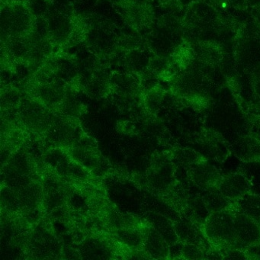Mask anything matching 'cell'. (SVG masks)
<instances>
[{"label":"cell","mask_w":260,"mask_h":260,"mask_svg":"<svg viewBox=\"0 0 260 260\" xmlns=\"http://www.w3.org/2000/svg\"><path fill=\"white\" fill-rule=\"evenodd\" d=\"M72 150V157L82 165L90 166L93 170L100 167L101 161L97 150L92 147H75Z\"/></svg>","instance_id":"9c48e42d"},{"label":"cell","mask_w":260,"mask_h":260,"mask_svg":"<svg viewBox=\"0 0 260 260\" xmlns=\"http://www.w3.org/2000/svg\"><path fill=\"white\" fill-rule=\"evenodd\" d=\"M162 98V91L159 87H153L147 92L145 98V104L147 108L153 111L156 109L160 103Z\"/></svg>","instance_id":"7c38bea8"},{"label":"cell","mask_w":260,"mask_h":260,"mask_svg":"<svg viewBox=\"0 0 260 260\" xmlns=\"http://www.w3.org/2000/svg\"><path fill=\"white\" fill-rule=\"evenodd\" d=\"M192 47L198 60L216 68L219 67L226 55L223 45L217 40L205 39L199 41L192 45Z\"/></svg>","instance_id":"8992f818"},{"label":"cell","mask_w":260,"mask_h":260,"mask_svg":"<svg viewBox=\"0 0 260 260\" xmlns=\"http://www.w3.org/2000/svg\"><path fill=\"white\" fill-rule=\"evenodd\" d=\"M172 62L181 71L186 70L196 59V51L192 45L187 42L179 44L171 55Z\"/></svg>","instance_id":"ba28073f"},{"label":"cell","mask_w":260,"mask_h":260,"mask_svg":"<svg viewBox=\"0 0 260 260\" xmlns=\"http://www.w3.org/2000/svg\"><path fill=\"white\" fill-rule=\"evenodd\" d=\"M21 122L25 129L33 133H46L52 124L55 114L42 103L27 96L19 107Z\"/></svg>","instance_id":"7a4b0ae2"},{"label":"cell","mask_w":260,"mask_h":260,"mask_svg":"<svg viewBox=\"0 0 260 260\" xmlns=\"http://www.w3.org/2000/svg\"><path fill=\"white\" fill-rule=\"evenodd\" d=\"M158 2L170 13H178L182 8V0H158Z\"/></svg>","instance_id":"4fadbf2b"},{"label":"cell","mask_w":260,"mask_h":260,"mask_svg":"<svg viewBox=\"0 0 260 260\" xmlns=\"http://www.w3.org/2000/svg\"><path fill=\"white\" fill-rule=\"evenodd\" d=\"M22 99L19 90L11 86H6L5 89L2 88L1 92V108L2 111L18 109L20 106Z\"/></svg>","instance_id":"30bf717a"},{"label":"cell","mask_w":260,"mask_h":260,"mask_svg":"<svg viewBox=\"0 0 260 260\" xmlns=\"http://www.w3.org/2000/svg\"><path fill=\"white\" fill-rule=\"evenodd\" d=\"M229 8H234L237 10H245L248 7L246 0H226Z\"/></svg>","instance_id":"5bb4252c"},{"label":"cell","mask_w":260,"mask_h":260,"mask_svg":"<svg viewBox=\"0 0 260 260\" xmlns=\"http://www.w3.org/2000/svg\"><path fill=\"white\" fill-rule=\"evenodd\" d=\"M123 21L140 31L150 28L154 20L153 8L148 0H115Z\"/></svg>","instance_id":"3957f363"},{"label":"cell","mask_w":260,"mask_h":260,"mask_svg":"<svg viewBox=\"0 0 260 260\" xmlns=\"http://www.w3.org/2000/svg\"><path fill=\"white\" fill-rule=\"evenodd\" d=\"M110 78L107 74L99 72L94 74L84 86V90L89 96L101 98L110 90Z\"/></svg>","instance_id":"52a82bcc"},{"label":"cell","mask_w":260,"mask_h":260,"mask_svg":"<svg viewBox=\"0 0 260 260\" xmlns=\"http://www.w3.org/2000/svg\"><path fill=\"white\" fill-rule=\"evenodd\" d=\"M36 18L29 7L22 4H10L1 11V40L22 37L28 34Z\"/></svg>","instance_id":"6da1fadb"},{"label":"cell","mask_w":260,"mask_h":260,"mask_svg":"<svg viewBox=\"0 0 260 260\" xmlns=\"http://www.w3.org/2000/svg\"><path fill=\"white\" fill-rule=\"evenodd\" d=\"M74 118L56 115L52 124L45 133L50 142L57 147H72L76 141L77 124Z\"/></svg>","instance_id":"5b68a950"},{"label":"cell","mask_w":260,"mask_h":260,"mask_svg":"<svg viewBox=\"0 0 260 260\" xmlns=\"http://www.w3.org/2000/svg\"><path fill=\"white\" fill-rule=\"evenodd\" d=\"M253 1L254 0H246V2L248 4H252Z\"/></svg>","instance_id":"9a60e30c"},{"label":"cell","mask_w":260,"mask_h":260,"mask_svg":"<svg viewBox=\"0 0 260 260\" xmlns=\"http://www.w3.org/2000/svg\"><path fill=\"white\" fill-rule=\"evenodd\" d=\"M57 7L49 6L43 18L51 42L55 45H62L71 39L74 33V23L69 13Z\"/></svg>","instance_id":"277c9868"},{"label":"cell","mask_w":260,"mask_h":260,"mask_svg":"<svg viewBox=\"0 0 260 260\" xmlns=\"http://www.w3.org/2000/svg\"><path fill=\"white\" fill-rule=\"evenodd\" d=\"M149 60L144 57V54L133 51L127 56V63L131 70L141 75L148 65Z\"/></svg>","instance_id":"8fae6325"}]
</instances>
